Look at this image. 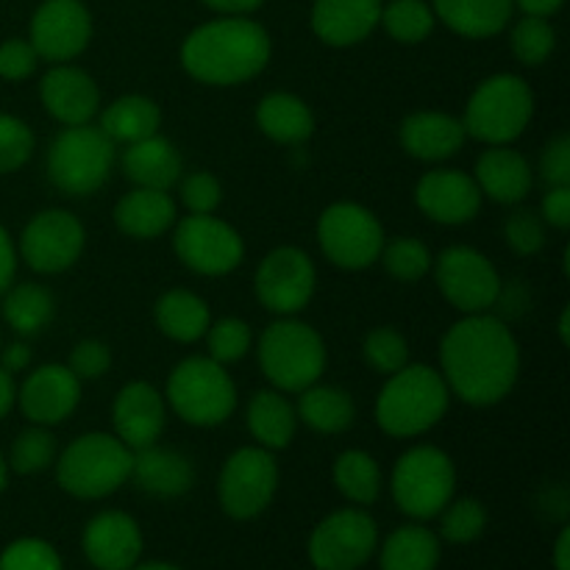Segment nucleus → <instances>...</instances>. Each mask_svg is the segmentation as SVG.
<instances>
[{"label":"nucleus","instance_id":"obj_1","mask_svg":"<svg viewBox=\"0 0 570 570\" xmlns=\"http://www.w3.org/2000/svg\"><path fill=\"white\" fill-rule=\"evenodd\" d=\"M440 365L451 393L471 406H493L515 387L521 348L499 317L465 315L445 332Z\"/></svg>","mask_w":570,"mask_h":570},{"label":"nucleus","instance_id":"obj_2","mask_svg":"<svg viewBox=\"0 0 570 570\" xmlns=\"http://www.w3.org/2000/svg\"><path fill=\"white\" fill-rule=\"evenodd\" d=\"M271 61V37L265 28L243 17L206 22L181 45L184 70L200 83L234 87L259 76Z\"/></svg>","mask_w":570,"mask_h":570},{"label":"nucleus","instance_id":"obj_3","mask_svg":"<svg viewBox=\"0 0 570 570\" xmlns=\"http://www.w3.org/2000/svg\"><path fill=\"white\" fill-rule=\"evenodd\" d=\"M451 390L429 365H404L387 376L376 401V421L390 438H417L449 412Z\"/></svg>","mask_w":570,"mask_h":570},{"label":"nucleus","instance_id":"obj_4","mask_svg":"<svg viewBox=\"0 0 570 570\" xmlns=\"http://www.w3.org/2000/svg\"><path fill=\"white\" fill-rule=\"evenodd\" d=\"M131 456L134 451L111 434H83L61 451L56 479L76 499H104L128 482Z\"/></svg>","mask_w":570,"mask_h":570},{"label":"nucleus","instance_id":"obj_5","mask_svg":"<svg viewBox=\"0 0 570 570\" xmlns=\"http://www.w3.org/2000/svg\"><path fill=\"white\" fill-rule=\"evenodd\" d=\"M259 365L278 393H301L326 371V345L306 323L278 321L262 334Z\"/></svg>","mask_w":570,"mask_h":570},{"label":"nucleus","instance_id":"obj_6","mask_svg":"<svg viewBox=\"0 0 570 570\" xmlns=\"http://www.w3.org/2000/svg\"><path fill=\"white\" fill-rule=\"evenodd\" d=\"M534 115V95L523 78L512 72L488 78L473 89L465 106V134L488 145H510L521 137Z\"/></svg>","mask_w":570,"mask_h":570},{"label":"nucleus","instance_id":"obj_7","mask_svg":"<svg viewBox=\"0 0 570 570\" xmlns=\"http://www.w3.org/2000/svg\"><path fill=\"white\" fill-rule=\"evenodd\" d=\"M167 401L193 426H220L237 406V387L220 362L189 356L167 379Z\"/></svg>","mask_w":570,"mask_h":570},{"label":"nucleus","instance_id":"obj_8","mask_svg":"<svg viewBox=\"0 0 570 570\" xmlns=\"http://www.w3.org/2000/svg\"><path fill=\"white\" fill-rule=\"evenodd\" d=\"M115 142L100 128L67 126L48 150V176L61 193L92 195L109 181Z\"/></svg>","mask_w":570,"mask_h":570},{"label":"nucleus","instance_id":"obj_9","mask_svg":"<svg viewBox=\"0 0 570 570\" xmlns=\"http://www.w3.org/2000/svg\"><path fill=\"white\" fill-rule=\"evenodd\" d=\"M456 490V468L438 445H415L393 471V499L412 518L440 515Z\"/></svg>","mask_w":570,"mask_h":570},{"label":"nucleus","instance_id":"obj_10","mask_svg":"<svg viewBox=\"0 0 570 570\" xmlns=\"http://www.w3.org/2000/svg\"><path fill=\"white\" fill-rule=\"evenodd\" d=\"M317 243L332 265L365 271L382 256L384 228L365 206L334 204L317 220Z\"/></svg>","mask_w":570,"mask_h":570},{"label":"nucleus","instance_id":"obj_11","mask_svg":"<svg viewBox=\"0 0 570 570\" xmlns=\"http://www.w3.org/2000/svg\"><path fill=\"white\" fill-rule=\"evenodd\" d=\"M438 276L440 293L445 295L454 309L465 315H482L490 312L501 298V278L493 262L476 248L468 245H451L438 256Z\"/></svg>","mask_w":570,"mask_h":570},{"label":"nucleus","instance_id":"obj_12","mask_svg":"<svg viewBox=\"0 0 570 570\" xmlns=\"http://www.w3.org/2000/svg\"><path fill=\"white\" fill-rule=\"evenodd\" d=\"M278 488V465L273 454L262 445L234 451L220 471V493L223 510L237 521H250L259 512L267 510Z\"/></svg>","mask_w":570,"mask_h":570},{"label":"nucleus","instance_id":"obj_13","mask_svg":"<svg viewBox=\"0 0 570 570\" xmlns=\"http://www.w3.org/2000/svg\"><path fill=\"white\" fill-rule=\"evenodd\" d=\"M379 543L373 518L362 510L332 512L309 538V560L317 570H356L371 560Z\"/></svg>","mask_w":570,"mask_h":570},{"label":"nucleus","instance_id":"obj_14","mask_svg":"<svg viewBox=\"0 0 570 570\" xmlns=\"http://www.w3.org/2000/svg\"><path fill=\"white\" fill-rule=\"evenodd\" d=\"M176 254L200 276H226L243 262L245 243L228 223L212 215H189L176 226Z\"/></svg>","mask_w":570,"mask_h":570},{"label":"nucleus","instance_id":"obj_15","mask_svg":"<svg viewBox=\"0 0 570 570\" xmlns=\"http://www.w3.org/2000/svg\"><path fill=\"white\" fill-rule=\"evenodd\" d=\"M83 243L87 232L76 215L65 209H48L39 212L26 226L20 237V254L31 271L53 276L76 265Z\"/></svg>","mask_w":570,"mask_h":570},{"label":"nucleus","instance_id":"obj_16","mask_svg":"<svg viewBox=\"0 0 570 570\" xmlns=\"http://www.w3.org/2000/svg\"><path fill=\"white\" fill-rule=\"evenodd\" d=\"M317 273L301 248H276L256 271V298L276 315H295L315 295Z\"/></svg>","mask_w":570,"mask_h":570},{"label":"nucleus","instance_id":"obj_17","mask_svg":"<svg viewBox=\"0 0 570 570\" xmlns=\"http://www.w3.org/2000/svg\"><path fill=\"white\" fill-rule=\"evenodd\" d=\"M92 39V20L81 0H45L31 20L37 56L48 61H70Z\"/></svg>","mask_w":570,"mask_h":570},{"label":"nucleus","instance_id":"obj_18","mask_svg":"<svg viewBox=\"0 0 570 570\" xmlns=\"http://www.w3.org/2000/svg\"><path fill=\"white\" fill-rule=\"evenodd\" d=\"M415 200L423 215L443 226H462L479 215L482 189L462 170H434L417 181Z\"/></svg>","mask_w":570,"mask_h":570},{"label":"nucleus","instance_id":"obj_19","mask_svg":"<svg viewBox=\"0 0 570 570\" xmlns=\"http://www.w3.org/2000/svg\"><path fill=\"white\" fill-rule=\"evenodd\" d=\"M20 410L37 426H53L76 412L81 382L67 365H42L20 387Z\"/></svg>","mask_w":570,"mask_h":570},{"label":"nucleus","instance_id":"obj_20","mask_svg":"<svg viewBox=\"0 0 570 570\" xmlns=\"http://www.w3.org/2000/svg\"><path fill=\"white\" fill-rule=\"evenodd\" d=\"M83 554L98 570H131L142 554V532L126 512H100L83 529Z\"/></svg>","mask_w":570,"mask_h":570},{"label":"nucleus","instance_id":"obj_21","mask_svg":"<svg viewBox=\"0 0 570 570\" xmlns=\"http://www.w3.org/2000/svg\"><path fill=\"white\" fill-rule=\"evenodd\" d=\"M111 417H115L117 440H122L131 451L148 449L165 432V395L148 382L126 384L117 393Z\"/></svg>","mask_w":570,"mask_h":570},{"label":"nucleus","instance_id":"obj_22","mask_svg":"<svg viewBox=\"0 0 570 570\" xmlns=\"http://www.w3.org/2000/svg\"><path fill=\"white\" fill-rule=\"evenodd\" d=\"M39 95L50 117L65 126H87L100 106L98 83L78 67L59 65L42 78Z\"/></svg>","mask_w":570,"mask_h":570},{"label":"nucleus","instance_id":"obj_23","mask_svg":"<svg viewBox=\"0 0 570 570\" xmlns=\"http://www.w3.org/2000/svg\"><path fill=\"white\" fill-rule=\"evenodd\" d=\"M382 20V0H315L312 28L334 48H348L371 37Z\"/></svg>","mask_w":570,"mask_h":570},{"label":"nucleus","instance_id":"obj_24","mask_svg":"<svg viewBox=\"0 0 570 570\" xmlns=\"http://www.w3.org/2000/svg\"><path fill=\"white\" fill-rule=\"evenodd\" d=\"M142 493L156 495V499H178L187 493L195 482L193 462L176 449H159V445H148V449L134 451L131 456V476Z\"/></svg>","mask_w":570,"mask_h":570},{"label":"nucleus","instance_id":"obj_25","mask_svg":"<svg viewBox=\"0 0 570 570\" xmlns=\"http://www.w3.org/2000/svg\"><path fill=\"white\" fill-rule=\"evenodd\" d=\"M465 126L443 111H415L401 122V145L421 161H440L454 156L465 142Z\"/></svg>","mask_w":570,"mask_h":570},{"label":"nucleus","instance_id":"obj_26","mask_svg":"<svg viewBox=\"0 0 570 570\" xmlns=\"http://www.w3.org/2000/svg\"><path fill=\"white\" fill-rule=\"evenodd\" d=\"M473 178L482 195L495 204H521L534 181L529 161L507 145H490V150L479 156Z\"/></svg>","mask_w":570,"mask_h":570},{"label":"nucleus","instance_id":"obj_27","mask_svg":"<svg viewBox=\"0 0 570 570\" xmlns=\"http://www.w3.org/2000/svg\"><path fill=\"white\" fill-rule=\"evenodd\" d=\"M181 154L176 145L154 134L139 142H131L122 154V170L137 187L145 189H170L181 178Z\"/></svg>","mask_w":570,"mask_h":570},{"label":"nucleus","instance_id":"obj_28","mask_svg":"<svg viewBox=\"0 0 570 570\" xmlns=\"http://www.w3.org/2000/svg\"><path fill=\"white\" fill-rule=\"evenodd\" d=\"M115 223L134 239L161 237L176 223V204L165 189L137 187L115 206Z\"/></svg>","mask_w":570,"mask_h":570},{"label":"nucleus","instance_id":"obj_29","mask_svg":"<svg viewBox=\"0 0 570 570\" xmlns=\"http://www.w3.org/2000/svg\"><path fill=\"white\" fill-rule=\"evenodd\" d=\"M248 429L262 449H287L298 429V412L278 390H259L248 404Z\"/></svg>","mask_w":570,"mask_h":570},{"label":"nucleus","instance_id":"obj_30","mask_svg":"<svg viewBox=\"0 0 570 570\" xmlns=\"http://www.w3.org/2000/svg\"><path fill=\"white\" fill-rule=\"evenodd\" d=\"M512 0H434L438 17L471 39L495 37L512 17Z\"/></svg>","mask_w":570,"mask_h":570},{"label":"nucleus","instance_id":"obj_31","mask_svg":"<svg viewBox=\"0 0 570 570\" xmlns=\"http://www.w3.org/2000/svg\"><path fill=\"white\" fill-rule=\"evenodd\" d=\"M256 122L262 131L282 145H298L306 142L315 131V115L309 106L289 92H271L262 98L259 109H256Z\"/></svg>","mask_w":570,"mask_h":570},{"label":"nucleus","instance_id":"obj_32","mask_svg":"<svg viewBox=\"0 0 570 570\" xmlns=\"http://www.w3.org/2000/svg\"><path fill=\"white\" fill-rule=\"evenodd\" d=\"M209 306L189 289H170L156 301V326L176 343H195L209 328Z\"/></svg>","mask_w":570,"mask_h":570},{"label":"nucleus","instance_id":"obj_33","mask_svg":"<svg viewBox=\"0 0 570 570\" xmlns=\"http://www.w3.org/2000/svg\"><path fill=\"white\" fill-rule=\"evenodd\" d=\"M161 111L159 106L142 95H126L117 98L115 104L106 106L104 117H100V131L111 139V142H139L145 137H154L159 131Z\"/></svg>","mask_w":570,"mask_h":570},{"label":"nucleus","instance_id":"obj_34","mask_svg":"<svg viewBox=\"0 0 570 570\" xmlns=\"http://www.w3.org/2000/svg\"><path fill=\"white\" fill-rule=\"evenodd\" d=\"M298 417L309 429L321 434H340L354 423L356 406L345 390L340 387H323V384H312V387L301 390L298 401Z\"/></svg>","mask_w":570,"mask_h":570},{"label":"nucleus","instance_id":"obj_35","mask_svg":"<svg viewBox=\"0 0 570 570\" xmlns=\"http://www.w3.org/2000/svg\"><path fill=\"white\" fill-rule=\"evenodd\" d=\"M440 562L438 534L423 527H401L384 540L382 570H434Z\"/></svg>","mask_w":570,"mask_h":570},{"label":"nucleus","instance_id":"obj_36","mask_svg":"<svg viewBox=\"0 0 570 570\" xmlns=\"http://www.w3.org/2000/svg\"><path fill=\"white\" fill-rule=\"evenodd\" d=\"M3 317L17 334L33 337L53 321V295L39 284H20L6 295Z\"/></svg>","mask_w":570,"mask_h":570},{"label":"nucleus","instance_id":"obj_37","mask_svg":"<svg viewBox=\"0 0 570 570\" xmlns=\"http://www.w3.org/2000/svg\"><path fill=\"white\" fill-rule=\"evenodd\" d=\"M334 484L354 504H373L382 493L379 462L365 451H345L334 462Z\"/></svg>","mask_w":570,"mask_h":570},{"label":"nucleus","instance_id":"obj_38","mask_svg":"<svg viewBox=\"0 0 570 570\" xmlns=\"http://www.w3.org/2000/svg\"><path fill=\"white\" fill-rule=\"evenodd\" d=\"M382 22L393 39L404 45H417L432 33L434 11L423 0H393L382 6Z\"/></svg>","mask_w":570,"mask_h":570},{"label":"nucleus","instance_id":"obj_39","mask_svg":"<svg viewBox=\"0 0 570 570\" xmlns=\"http://www.w3.org/2000/svg\"><path fill=\"white\" fill-rule=\"evenodd\" d=\"M554 28L549 26L546 17L527 14L515 28H512V53L518 56L521 65L538 67L554 53Z\"/></svg>","mask_w":570,"mask_h":570},{"label":"nucleus","instance_id":"obj_40","mask_svg":"<svg viewBox=\"0 0 570 570\" xmlns=\"http://www.w3.org/2000/svg\"><path fill=\"white\" fill-rule=\"evenodd\" d=\"M382 262L384 267H387L390 276L406 284L421 282V278L432 271V254H429V248L421 239L412 237H399L395 243L384 245Z\"/></svg>","mask_w":570,"mask_h":570},{"label":"nucleus","instance_id":"obj_41","mask_svg":"<svg viewBox=\"0 0 570 570\" xmlns=\"http://www.w3.org/2000/svg\"><path fill=\"white\" fill-rule=\"evenodd\" d=\"M365 360L376 373L393 376L401 367L410 365V345H406L404 334L395 332V328H373L365 337Z\"/></svg>","mask_w":570,"mask_h":570},{"label":"nucleus","instance_id":"obj_42","mask_svg":"<svg viewBox=\"0 0 570 570\" xmlns=\"http://www.w3.org/2000/svg\"><path fill=\"white\" fill-rule=\"evenodd\" d=\"M206 337H209V356L220 365L239 362L254 345L250 326L245 321H237V317H223V321L209 323Z\"/></svg>","mask_w":570,"mask_h":570},{"label":"nucleus","instance_id":"obj_43","mask_svg":"<svg viewBox=\"0 0 570 570\" xmlns=\"http://www.w3.org/2000/svg\"><path fill=\"white\" fill-rule=\"evenodd\" d=\"M488 527V510L476 499H451L443 510L440 532L449 543H473Z\"/></svg>","mask_w":570,"mask_h":570},{"label":"nucleus","instance_id":"obj_44","mask_svg":"<svg viewBox=\"0 0 570 570\" xmlns=\"http://www.w3.org/2000/svg\"><path fill=\"white\" fill-rule=\"evenodd\" d=\"M56 460V440L48 429L37 426L22 432L20 438L11 445V460L9 465L14 468L17 473L28 476V473H39Z\"/></svg>","mask_w":570,"mask_h":570},{"label":"nucleus","instance_id":"obj_45","mask_svg":"<svg viewBox=\"0 0 570 570\" xmlns=\"http://www.w3.org/2000/svg\"><path fill=\"white\" fill-rule=\"evenodd\" d=\"M33 134L20 117L0 115V176L14 173L31 159Z\"/></svg>","mask_w":570,"mask_h":570},{"label":"nucleus","instance_id":"obj_46","mask_svg":"<svg viewBox=\"0 0 570 570\" xmlns=\"http://www.w3.org/2000/svg\"><path fill=\"white\" fill-rule=\"evenodd\" d=\"M0 570H61V560L45 540L22 538L0 554Z\"/></svg>","mask_w":570,"mask_h":570},{"label":"nucleus","instance_id":"obj_47","mask_svg":"<svg viewBox=\"0 0 570 570\" xmlns=\"http://www.w3.org/2000/svg\"><path fill=\"white\" fill-rule=\"evenodd\" d=\"M504 237L515 254L521 256L538 254V250L546 245L543 217L534 215V212H515V215H510V220L504 223Z\"/></svg>","mask_w":570,"mask_h":570},{"label":"nucleus","instance_id":"obj_48","mask_svg":"<svg viewBox=\"0 0 570 570\" xmlns=\"http://www.w3.org/2000/svg\"><path fill=\"white\" fill-rule=\"evenodd\" d=\"M223 189L212 173H193L181 184V200L189 215H212L220 206Z\"/></svg>","mask_w":570,"mask_h":570},{"label":"nucleus","instance_id":"obj_49","mask_svg":"<svg viewBox=\"0 0 570 570\" xmlns=\"http://www.w3.org/2000/svg\"><path fill=\"white\" fill-rule=\"evenodd\" d=\"M111 365V351L98 340H83L72 348L70 354V371L76 373L78 382H89V379H100Z\"/></svg>","mask_w":570,"mask_h":570},{"label":"nucleus","instance_id":"obj_50","mask_svg":"<svg viewBox=\"0 0 570 570\" xmlns=\"http://www.w3.org/2000/svg\"><path fill=\"white\" fill-rule=\"evenodd\" d=\"M37 50L26 39H9L0 45V78L6 81H22L37 70Z\"/></svg>","mask_w":570,"mask_h":570},{"label":"nucleus","instance_id":"obj_51","mask_svg":"<svg viewBox=\"0 0 570 570\" xmlns=\"http://www.w3.org/2000/svg\"><path fill=\"white\" fill-rule=\"evenodd\" d=\"M540 173L549 187H570V137L557 134L540 156Z\"/></svg>","mask_w":570,"mask_h":570},{"label":"nucleus","instance_id":"obj_52","mask_svg":"<svg viewBox=\"0 0 570 570\" xmlns=\"http://www.w3.org/2000/svg\"><path fill=\"white\" fill-rule=\"evenodd\" d=\"M540 217H543V223H549V226L566 232L570 226V187H551L549 193H546L543 206H540Z\"/></svg>","mask_w":570,"mask_h":570},{"label":"nucleus","instance_id":"obj_53","mask_svg":"<svg viewBox=\"0 0 570 570\" xmlns=\"http://www.w3.org/2000/svg\"><path fill=\"white\" fill-rule=\"evenodd\" d=\"M17 271V256H14V245H11L9 234L6 228L0 226V293L11 287V278H14Z\"/></svg>","mask_w":570,"mask_h":570},{"label":"nucleus","instance_id":"obj_54","mask_svg":"<svg viewBox=\"0 0 570 570\" xmlns=\"http://www.w3.org/2000/svg\"><path fill=\"white\" fill-rule=\"evenodd\" d=\"M28 365H31V348H28L26 343H11L9 348L3 351V365L0 367H3L6 373H11V376L26 371Z\"/></svg>","mask_w":570,"mask_h":570},{"label":"nucleus","instance_id":"obj_55","mask_svg":"<svg viewBox=\"0 0 570 570\" xmlns=\"http://www.w3.org/2000/svg\"><path fill=\"white\" fill-rule=\"evenodd\" d=\"M209 9L223 11V14H245V11L259 9L265 0H204Z\"/></svg>","mask_w":570,"mask_h":570},{"label":"nucleus","instance_id":"obj_56","mask_svg":"<svg viewBox=\"0 0 570 570\" xmlns=\"http://www.w3.org/2000/svg\"><path fill=\"white\" fill-rule=\"evenodd\" d=\"M14 399H17L14 379H11V373H6L3 367H0V421L9 415V410L14 406Z\"/></svg>","mask_w":570,"mask_h":570},{"label":"nucleus","instance_id":"obj_57","mask_svg":"<svg viewBox=\"0 0 570 570\" xmlns=\"http://www.w3.org/2000/svg\"><path fill=\"white\" fill-rule=\"evenodd\" d=\"M512 3L521 6V9L527 11V14L549 17V14H554V11L560 9V6L566 3V0H512Z\"/></svg>","mask_w":570,"mask_h":570},{"label":"nucleus","instance_id":"obj_58","mask_svg":"<svg viewBox=\"0 0 570 570\" xmlns=\"http://www.w3.org/2000/svg\"><path fill=\"white\" fill-rule=\"evenodd\" d=\"M570 529H562L560 538H557L554 549V568L557 570H570Z\"/></svg>","mask_w":570,"mask_h":570},{"label":"nucleus","instance_id":"obj_59","mask_svg":"<svg viewBox=\"0 0 570 570\" xmlns=\"http://www.w3.org/2000/svg\"><path fill=\"white\" fill-rule=\"evenodd\" d=\"M131 570H181V568L167 566V562H148V566H134Z\"/></svg>","mask_w":570,"mask_h":570},{"label":"nucleus","instance_id":"obj_60","mask_svg":"<svg viewBox=\"0 0 570 570\" xmlns=\"http://www.w3.org/2000/svg\"><path fill=\"white\" fill-rule=\"evenodd\" d=\"M6 479H9V465H6L3 454H0V493H3V488H6Z\"/></svg>","mask_w":570,"mask_h":570},{"label":"nucleus","instance_id":"obj_61","mask_svg":"<svg viewBox=\"0 0 570 570\" xmlns=\"http://www.w3.org/2000/svg\"><path fill=\"white\" fill-rule=\"evenodd\" d=\"M560 334H562V343H568V340H570V334H568V309L562 312V317H560Z\"/></svg>","mask_w":570,"mask_h":570}]
</instances>
